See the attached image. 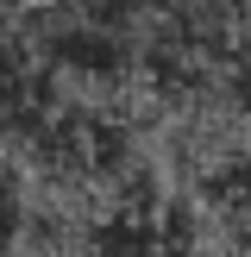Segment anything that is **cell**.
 Wrapping results in <instances>:
<instances>
[{"label":"cell","mask_w":251,"mask_h":257,"mask_svg":"<svg viewBox=\"0 0 251 257\" xmlns=\"http://www.w3.org/2000/svg\"><path fill=\"white\" fill-rule=\"evenodd\" d=\"M63 7H100V0H32V13H63Z\"/></svg>","instance_id":"cell-4"},{"label":"cell","mask_w":251,"mask_h":257,"mask_svg":"<svg viewBox=\"0 0 251 257\" xmlns=\"http://www.w3.org/2000/svg\"><path fill=\"white\" fill-rule=\"evenodd\" d=\"M25 50L44 69L50 88H75L82 100L119 94L145 69V25L126 19L119 7H63V13H32Z\"/></svg>","instance_id":"cell-1"},{"label":"cell","mask_w":251,"mask_h":257,"mask_svg":"<svg viewBox=\"0 0 251 257\" xmlns=\"http://www.w3.org/2000/svg\"><path fill=\"white\" fill-rule=\"evenodd\" d=\"M13 7H19V0H0V38H7V19H13Z\"/></svg>","instance_id":"cell-5"},{"label":"cell","mask_w":251,"mask_h":257,"mask_svg":"<svg viewBox=\"0 0 251 257\" xmlns=\"http://www.w3.org/2000/svg\"><path fill=\"white\" fill-rule=\"evenodd\" d=\"M207 88H213V107H220L238 132H251V25L238 32V44L213 63Z\"/></svg>","instance_id":"cell-3"},{"label":"cell","mask_w":251,"mask_h":257,"mask_svg":"<svg viewBox=\"0 0 251 257\" xmlns=\"http://www.w3.org/2000/svg\"><path fill=\"white\" fill-rule=\"evenodd\" d=\"M82 257H188V245L151 207H113L107 220L88 226Z\"/></svg>","instance_id":"cell-2"},{"label":"cell","mask_w":251,"mask_h":257,"mask_svg":"<svg viewBox=\"0 0 251 257\" xmlns=\"http://www.w3.org/2000/svg\"><path fill=\"white\" fill-rule=\"evenodd\" d=\"M245 7H251V0H245Z\"/></svg>","instance_id":"cell-6"}]
</instances>
